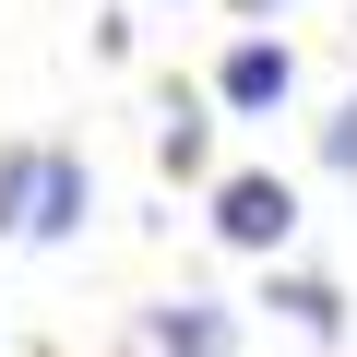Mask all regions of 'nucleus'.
Instances as JSON below:
<instances>
[{
  "label": "nucleus",
  "mask_w": 357,
  "mask_h": 357,
  "mask_svg": "<svg viewBox=\"0 0 357 357\" xmlns=\"http://www.w3.org/2000/svg\"><path fill=\"white\" fill-rule=\"evenodd\" d=\"M321 167H333V178H357V96L321 119Z\"/></svg>",
  "instance_id": "obj_8"
},
{
  "label": "nucleus",
  "mask_w": 357,
  "mask_h": 357,
  "mask_svg": "<svg viewBox=\"0 0 357 357\" xmlns=\"http://www.w3.org/2000/svg\"><path fill=\"white\" fill-rule=\"evenodd\" d=\"M203 227L227 250H250V262H286L298 250V178L286 167H215L203 178Z\"/></svg>",
  "instance_id": "obj_1"
},
{
  "label": "nucleus",
  "mask_w": 357,
  "mask_h": 357,
  "mask_svg": "<svg viewBox=\"0 0 357 357\" xmlns=\"http://www.w3.org/2000/svg\"><path fill=\"white\" fill-rule=\"evenodd\" d=\"M24 203H36V143H0V238H24Z\"/></svg>",
  "instance_id": "obj_7"
},
{
  "label": "nucleus",
  "mask_w": 357,
  "mask_h": 357,
  "mask_svg": "<svg viewBox=\"0 0 357 357\" xmlns=\"http://www.w3.org/2000/svg\"><path fill=\"white\" fill-rule=\"evenodd\" d=\"M262 310H274L286 333H310V345L345 333V286H333V274H298V262H262Z\"/></svg>",
  "instance_id": "obj_5"
},
{
  "label": "nucleus",
  "mask_w": 357,
  "mask_h": 357,
  "mask_svg": "<svg viewBox=\"0 0 357 357\" xmlns=\"http://www.w3.org/2000/svg\"><path fill=\"white\" fill-rule=\"evenodd\" d=\"M215 107L227 119H274V107H298V48L286 36H227V60H215Z\"/></svg>",
  "instance_id": "obj_2"
},
{
  "label": "nucleus",
  "mask_w": 357,
  "mask_h": 357,
  "mask_svg": "<svg viewBox=\"0 0 357 357\" xmlns=\"http://www.w3.org/2000/svg\"><path fill=\"white\" fill-rule=\"evenodd\" d=\"M143 345H155V357H238V310L203 298V286H191V298H155V310H143Z\"/></svg>",
  "instance_id": "obj_4"
},
{
  "label": "nucleus",
  "mask_w": 357,
  "mask_h": 357,
  "mask_svg": "<svg viewBox=\"0 0 357 357\" xmlns=\"http://www.w3.org/2000/svg\"><path fill=\"white\" fill-rule=\"evenodd\" d=\"M84 215H96V167H84L72 143H36V203H24V238H36V250H60V238H84Z\"/></svg>",
  "instance_id": "obj_3"
},
{
  "label": "nucleus",
  "mask_w": 357,
  "mask_h": 357,
  "mask_svg": "<svg viewBox=\"0 0 357 357\" xmlns=\"http://www.w3.org/2000/svg\"><path fill=\"white\" fill-rule=\"evenodd\" d=\"M215 119H227V107H215V84H203V96H178V84H167L155 167H167V178H215Z\"/></svg>",
  "instance_id": "obj_6"
},
{
  "label": "nucleus",
  "mask_w": 357,
  "mask_h": 357,
  "mask_svg": "<svg viewBox=\"0 0 357 357\" xmlns=\"http://www.w3.org/2000/svg\"><path fill=\"white\" fill-rule=\"evenodd\" d=\"M227 13H238V24H262V13H286V0H227Z\"/></svg>",
  "instance_id": "obj_9"
}]
</instances>
